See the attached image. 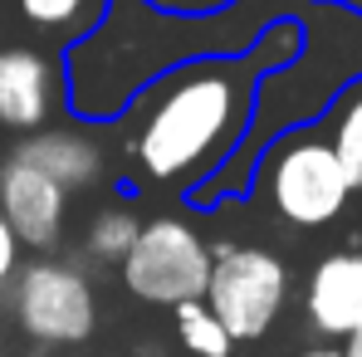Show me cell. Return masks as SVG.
<instances>
[{"mask_svg":"<svg viewBox=\"0 0 362 357\" xmlns=\"http://www.w3.org/2000/svg\"><path fill=\"white\" fill-rule=\"evenodd\" d=\"M308 45V20L279 15L240 54H211L152 78L108 127H118L122 157L137 186L196 191L211 181L250 137L259 83L289 69Z\"/></svg>","mask_w":362,"mask_h":357,"instance_id":"1","label":"cell"},{"mask_svg":"<svg viewBox=\"0 0 362 357\" xmlns=\"http://www.w3.org/2000/svg\"><path fill=\"white\" fill-rule=\"evenodd\" d=\"M308 0H235L211 15H177L152 0H108L103 15L59 49L64 108L74 122L108 127L167 69L250 49L279 15H303Z\"/></svg>","mask_w":362,"mask_h":357,"instance_id":"2","label":"cell"},{"mask_svg":"<svg viewBox=\"0 0 362 357\" xmlns=\"http://www.w3.org/2000/svg\"><path fill=\"white\" fill-rule=\"evenodd\" d=\"M245 196H259L269 206V216L284 221L289 230H328L353 211L348 177L313 118L279 127L255 152Z\"/></svg>","mask_w":362,"mask_h":357,"instance_id":"3","label":"cell"},{"mask_svg":"<svg viewBox=\"0 0 362 357\" xmlns=\"http://www.w3.org/2000/svg\"><path fill=\"white\" fill-rule=\"evenodd\" d=\"M10 318L45 353L78 348L98 328V289L78 264L54 259V254H35L10 279Z\"/></svg>","mask_w":362,"mask_h":357,"instance_id":"4","label":"cell"},{"mask_svg":"<svg viewBox=\"0 0 362 357\" xmlns=\"http://www.w3.org/2000/svg\"><path fill=\"white\" fill-rule=\"evenodd\" d=\"M201 303L235 343H259L289 303V264L264 245L221 240L211 245V279Z\"/></svg>","mask_w":362,"mask_h":357,"instance_id":"5","label":"cell"},{"mask_svg":"<svg viewBox=\"0 0 362 357\" xmlns=\"http://www.w3.org/2000/svg\"><path fill=\"white\" fill-rule=\"evenodd\" d=\"M118 279L137 303H152V308L191 303L206 294L211 245L181 216H152V221H142L132 250L122 254Z\"/></svg>","mask_w":362,"mask_h":357,"instance_id":"6","label":"cell"},{"mask_svg":"<svg viewBox=\"0 0 362 357\" xmlns=\"http://www.w3.org/2000/svg\"><path fill=\"white\" fill-rule=\"evenodd\" d=\"M64 108L59 49L49 45H0V132H40Z\"/></svg>","mask_w":362,"mask_h":357,"instance_id":"7","label":"cell"},{"mask_svg":"<svg viewBox=\"0 0 362 357\" xmlns=\"http://www.w3.org/2000/svg\"><path fill=\"white\" fill-rule=\"evenodd\" d=\"M0 216L10 221V230L25 250L54 254L64 245V226H69V191L10 152L0 162Z\"/></svg>","mask_w":362,"mask_h":357,"instance_id":"8","label":"cell"},{"mask_svg":"<svg viewBox=\"0 0 362 357\" xmlns=\"http://www.w3.org/2000/svg\"><path fill=\"white\" fill-rule=\"evenodd\" d=\"M303 323L318 343H348L362 328V240L328 250L303 284Z\"/></svg>","mask_w":362,"mask_h":357,"instance_id":"9","label":"cell"},{"mask_svg":"<svg viewBox=\"0 0 362 357\" xmlns=\"http://www.w3.org/2000/svg\"><path fill=\"white\" fill-rule=\"evenodd\" d=\"M15 157H25L45 177H54L69 196L108 181V147H103L98 127H88V122H49L40 132H25L15 142Z\"/></svg>","mask_w":362,"mask_h":357,"instance_id":"10","label":"cell"},{"mask_svg":"<svg viewBox=\"0 0 362 357\" xmlns=\"http://www.w3.org/2000/svg\"><path fill=\"white\" fill-rule=\"evenodd\" d=\"M318 132L328 137L343 177H348V191H353V206H362V74L343 78L328 103L318 108Z\"/></svg>","mask_w":362,"mask_h":357,"instance_id":"11","label":"cell"},{"mask_svg":"<svg viewBox=\"0 0 362 357\" xmlns=\"http://www.w3.org/2000/svg\"><path fill=\"white\" fill-rule=\"evenodd\" d=\"M108 0H10V10L20 15V25H30L40 40H49V49H64L69 40H78Z\"/></svg>","mask_w":362,"mask_h":357,"instance_id":"12","label":"cell"},{"mask_svg":"<svg viewBox=\"0 0 362 357\" xmlns=\"http://www.w3.org/2000/svg\"><path fill=\"white\" fill-rule=\"evenodd\" d=\"M142 230V221H137V211L132 206H103L93 221H88V230H83V254L93 259V264H113L118 269L122 254L132 250V240Z\"/></svg>","mask_w":362,"mask_h":357,"instance_id":"13","label":"cell"},{"mask_svg":"<svg viewBox=\"0 0 362 357\" xmlns=\"http://www.w3.org/2000/svg\"><path fill=\"white\" fill-rule=\"evenodd\" d=\"M172 318H177V338L181 348L191 357H230L235 348V338L221 328V318L201 303V298H191V303H177L172 308Z\"/></svg>","mask_w":362,"mask_h":357,"instance_id":"14","label":"cell"},{"mask_svg":"<svg viewBox=\"0 0 362 357\" xmlns=\"http://www.w3.org/2000/svg\"><path fill=\"white\" fill-rule=\"evenodd\" d=\"M20 264H25V245L15 240L10 221L0 216V289H10V279L20 274Z\"/></svg>","mask_w":362,"mask_h":357,"instance_id":"15","label":"cell"},{"mask_svg":"<svg viewBox=\"0 0 362 357\" xmlns=\"http://www.w3.org/2000/svg\"><path fill=\"white\" fill-rule=\"evenodd\" d=\"M152 5L177 10V15H211V10H226V5H235V0H152Z\"/></svg>","mask_w":362,"mask_h":357,"instance_id":"16","label":"cell"},{"mask_svg":"<svg viewBox=\"0 0 362 357\" xmlns=\"http://www.w3.org/2000/svg\"><path fill=\"white\" fill-rule=\"evenodd\" d=\"M299 357H343V348L338 343H318V348H303Z\"/></svg>","mask_w":362,"mask_h":357,"instance_id":"17","label":"cell"},{"mask_svg":"<svg viewBox=\"0 0 362 357\" xmlns=\"http://www.w3.org/2000/svg\"><path fill=\"white\" fill-rule=\"evenodd\" d=\"M308 5H328V10H353V15H362V0H308Z\"/></svg>","mask_w":362,"mask_h":357,"instance_id":"18","label":"cell"},{"mask_svg":"<svg viewBox=\"0 0 362 357\" xmlns=\"http://www.w3.org/2000/svg\"><path fill=\"white\" fill-rule=\"evenodd\" d=\"M338 348H343V357H362V328L348 338V343H338Z\"/></svg>","mask_w":362,"mask_h":357,"instance_id":"19","label":"cell"},{"mask_svg":"<svg viewBox=\"0 0 362 357\" xmlns=\"http://www.w3.org/2000/svg\"><path fill=\"white\" fill-rule=\"evenodd\" d=\"M0 357H5V353H0Z\"/></svg>","mask_w":362,"mask_h":357,"instance_id":"20","label":"cell"}]
</instances>
